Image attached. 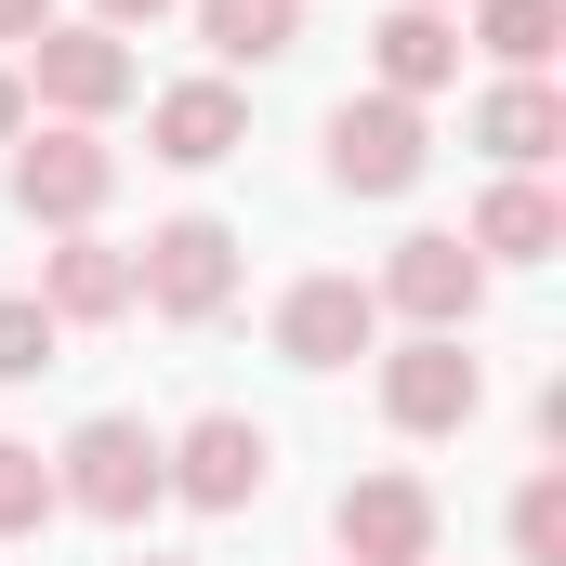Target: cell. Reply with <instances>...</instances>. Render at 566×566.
Masks as SVG:
<instances>
[{
    "mask_svg": "<svg viewBox=\"0 0 566 566\" xmlns=\"http://www.w3.org/2000/svg\"><path fill=\"white\" fill-rule=\"evenodd\" d=\"M264 474H277V434L238 422V409H211V422H185L158 448V488L171 501H198V514H251L264 501Z\"/></svg>",
    "mask_w": 566,
    "mask_h": 566,
    "instance_id": "6da1fadb",
    "label": "cell"
},
{
    "mask_svg": "<svg viewBox=\"0 0 566 566\" xmlns=\"http://www.w3.org/2000/svg\"><path fill=\"white\" fill-rule=\"evenodd\" d=\"M422 158H434L422 106H396V93H343V106H329V185H343V198H409Z\"/></svg>",
    "mask_w": 566,
    "mask_h": 566,
    "instance_id": "7a4b0ae2",
    "label": "cell"
},
{
    "mask_svg": "<svg viewBox=\"0 0 566 566\" xmlns=\"http://www.w3.org/2000/svg\"><path fill=\"white\" fill-rule=\"evenodd\" d=\"M133 303L185 316V329H198V316H224V303H238V238H224L211 211H171V224L133 251Z\"/></svg>",
    "mask_w": 566,
    "mask_h": 566,
    "instance_id": "3957f363",
    "label": "cell"
},
{
    "mask_svg": "<svg viewBox=\"0 0 566 566\" xmlns=\"http://www.w3.org/2000/svg\"><path fill=\"white\" fill-rule=\"evenodd\" d=\"M53 501H80V514L133 527L145 501H171V488H158V434L119 422V409H106V422H80L66 448H53Z\"/></svg>",
    "mask_w": 566,
    "mask_h": 566,
    "instance_id": "277c9868",
    "label": "cell"
},
{
    "mask_svg": "<svg viewBox=\"0 0 566 566\" xmlns=\"http://www.w3.org/2000/svg\"><path fill=\"white\" fill-rule=\"evenodd\" d=\"M474 409H488V369L461 356V329H409L382 356V422L396 434H461Z\"/></svg>",
    "mask_w": 566,
    "mask_h": 566,
    "instance_id": "5b68a950",
    "label": "cell"
},
{
    "mask_svg": "<svg viewBox=\"0 0 566 566\" xmlns=\"http://www.w3.org/2000/svg\"><path fill=\"white\" fill-rule=\"evenodd\" d=\"M13 80H27L53 119H80V133H93L106 106H133V40H106V27H40Z\"/></svg>",
    "mask_w": 566,
    "mask_h": 566,
    "instance_id": "8992f818",
    "label": "cell"
},
{
    "mask_svg": "<svg viewBox=\"0 0 566 566\" xmlns=\"http://www.w3.org/2000/svg\"><path fill=\"white\" fill-rule=\"evenodd\" d=\"M106 185H119V158L80 133V119H53L40 145H13V211H27V224H53V238H80V224L106 211Z\"/></svg>",
    "mask_w": 566,
    "mask_h": 566,
    "instance_id": "52a82bcc",
    "label": "cell"
},
{
    "mask_svg": "<svg viewBox=\"0 0 566 566\" xmlns=\"http://www.w3.org/2000/svg\"><path fill=\"white\" fill-rule=\"evenodd\" d=\"M329 541H343V566H434V488L422 474H356Z\"/></svg>",
    "mask_w": 566,
    "mask_h": 566,
    "instance_id": "ba28073f",
    "label": "cell"
},
{
    "mask_svg": "<svg viewBox=\"0 0 566 566\" xmlns=\"http://www.w3.org/2000/svg\"><path fill=\"white\" fill-rule=\"evenodd\" d=\"M369 303H396L409 329H474V303H488V264L448 238V224H422V238H396V264H382V290Z\"/></svg>",
    "mask_w": 566,
    "mask_h": 566,
    "instance_id": "9c48e42d",
    "label": "cell"
},
{
    "mask_svg": "<svg viewBox=\"0 0 566 566\" xmlns=\"http://www.w3.org/2000/svg\"><path fill=\"white\" fill-rule=\"evenodd\" d=\"M382 343V303H369V277H303L277 303V356L290 369H356Z\"/></svg>",
    "mask_w": 566,
    "mask_h": 566,
    "instance_id": "30bf717a",
    "label": "cell"
},
{
    "mask_svg": "<svg viewBox=\"0 0 566 566\" xmlns=\"http://www.w3.org/2000/svg\"><path fill=\"white\" fill-rule=\"evenodd\" d=\"M145 145H158L171 171H224V158L251 145V106H238V80H171V93L145 106Z\"/></svg>",
    "mask_w": 566,
    "mask_h": 566,
    "instance_id": "8fae6325",
    "label": "cell"
},
{
    "mask_svg": "<svg viewBox=\"0 0 566 566\" xmlns=\"http://www.w3.org/2000/svg\"><path fill=\"white\" fill-rule=\"evenodd\" d=\"M369 80H382L396 106H422V93H448V80H461V27H448L434 0H396V13L369 27Z\"/></svg>",
    "mask_w": 566,
    "mask_h": 566,
    "instance_id": "7c38bea8",
    "label": "cell"
},
{
    "mask_svg": "<svg viewBox=\"0 0 566 566\" xmlns=\"http://www.w3.org/2000/svg\"><path fill=\"white\" fill-rule=\"evenodd\" d=\"M40 316H53V329H106V316H133V251H106L93 224L53 238V264H40Z\"/></svg>",
    "mask_w": 566,
    "mask_h": 566,
    "instance_id": "4fadbf2b",
    "label": "cell"
},
{
    "mask_svg": "<svg viewBox=\"0 0 566 566\" xmlns=\"http://www.w3.org/2000/svg\"><path fill=\"white\" fill-rule=\"evenodd\" d=\"M474 264H554L566 251V211H554V185H527V171H501L488 198H474V238H461Z\"/></svg>",
    "mask_w": 566,
    "mask_h": 566,
    "instance_id": "5bb4252c",
    "label": "cell"
},
{
    "mask_svg": "<svg viewBox=\"0 0 566 566\" xmlns=\"http://www.w3.org/2000/svg\"><path fill=\"white\" fill-rule=\"evenodd\" d=\"M474 145H488L501 171H541V158L566 145V93L554 80H501V93L474 106Z\"/></svg>",
    "mask_w": 566,
    "mask_h": 566,
    "instance_id": "9a60e30c",
    "label": "cell"
},
{
    "mask_svg": "<svg viewBox=\"0 0 566 566\" xmlns=\"http://www.w3.org/2000/svg\"><path fill=\"white\" fill-rule=\"evenodd\" d=\"M198 40L224 66H277L290 40H303V0H198Z\"/></svg>",
    "mask_w": 566,
    "mask_h": 566,
    "instance_id": "2e32d148",
    "label": "cell"
},
{
    "mask_svg": "<svg viewBox=\"0 0 566 566\" xmlns=\"http://www.w3.org/2000/svg\"><path fill=\"white\" fill-rule=\"evenodd\" d=\"M474 40L501 53V80H541L566 40V0H474Z\"/></svg>",
    "mask_w": 566,
    "mask_h": 566,
    "instance_id": "e0dca14e",
    "label": "cell"
},
{
    "mask_svg": "<svg viewBox=\"0 0 566 566\" xmlns=\"http://www.w3.org/2000/svg\"><path fill=\"white\" fill-rule=\"evenodd\" d=\"M514 554H527V566H566V461H541V474L514 488Z\"/></svg>",
    "mask_w": 566,
    "mask_h": 566,
    "instance_id": "ac0fdd59",
    "label": "cell"
},
{
    "mask_svg": "<svg viewBox=\"0 0 566 566\" xmlns=\"http://www.w3.org/2000/svg\"><path fill=\"white\" fill-rule=\"evenodd\" d=\"M40 527H53V461L0 434V541H40Z\"/></svg>",
    "mask_w": 566,
    "mask_h": 566,
    "instance_id": "d6986e66",
    "label": "cell"
},
{
    "mask_svg": "<svg viewBox=\"0 0 566 566\" xmlns=\"http://www.w3.org/2000/svg\"><path fill=\"white\" fill-rule=\"evenodd\" d=\"M53 343H66V329L40 316V290H0V382H40V369H53Z\"/></svg>",
    "mask_w": 566,
    "mask_h": 566,
    "instance_id": "ffe728a7",
    "label": "cell"
},
{
    "mask_svg": "<svg viewBox=\"0 0 566 566\" xmlns=\"http://www.w3.org/2000/svg\"><path fill=\"white\" fill-rule=\"evenodd\" d=\"M158 13H171V0H93V27H106V40H133V27H158Z\"/></svg>",
    "mask_w": 566,
    "mask_h": 566,
    "instance_id": "44dd1931",
    "label": "cell"
},
{
    "mask_svg": "<svg viewBox=\"0 0 566 566\" xmlns=\"http://www.w3.org/2000/svg\"><path fill=\"white\" fill-rule=\"evenodd\" d=\"M40 27H53V0H0V40H13V53H27Z\"/></svg>",
    "mask_w": 566,
    "mask_h": 566,
    "instance_id": "7402d4cb",
    "label": "cell"
},
{
    "mask_svg": "<svg viewBox=\"0 0 566 566\" xmlns=\"http://www.w3.org/2000/svg\"><path fill=\"white\" fill-rule=\"evenodd\" d=\"M27 133V80H13V66H0V145Z\"/></svg>",
    "mask_w": 566,
    "mask_h": 566,
    "instance_id": "603a6c76",
    "label": "cell"
},
{
    "mask_svg": "<svg viewBox=\"0 0 566 566\" xmlns=\"http://www.w3.org/2000/svg\"><path fill=\"white\" fill-rule=\"evenodd\" d=\"M145 566H185V554H145Z\"/></svg>",
    "mask_w": 566,
    "mask_h": 566,
    "instance_id": "cb8c5ba5",
    "label": "cell"
},
{
    "mask_svg": "<svg viewBox=\"0 0 566 566\" xmlns=\"http://www.w3.org/2000/svg\"><path fill=\"white\" fill-rule=\"evenodd\" d=\"M434 13H448V0H434Z\"/></svg>",
    "mask_w": 566,
    "mask_h": 566,
    "instance_id": "d4e9b609",
    "label": "cell"
}]
</instances>
